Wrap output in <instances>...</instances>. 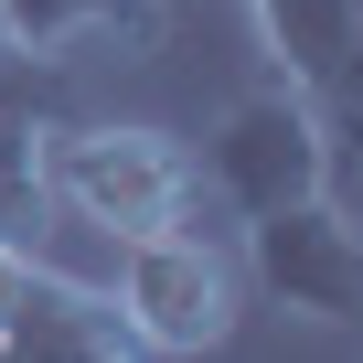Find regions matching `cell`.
I'll use <instances>...</instances> for the list:
<instances>
[{"mask_svg":"<svg viewBox=\"0 0 363 363\" xmlns=\"http://www.w3.org/2000/svg\"><path fill=\"white\" fill-rule=\"evenodd\" d=\"M107 342H128V331L96 289L54 278L33 246L0 235V363H75V352H107Z\"/></svg>","mask_w":363,"mask_h":363,"instance_id":"5","label":"cell"},{"mask_svg":"<svg viewBox=\"0 0 363 363\" xmlns=\"http://www.w3.org/2000/svg\"><path fill=\"white\" fill-rule=\"evenodd\" d=\"M22 54H75V43H150L160 33V0H0Z\"/></svg>","mask_w":363,"mask_h":363,"instance_id":"7","label":"cell"},{"mask_svg":"<svg viewBox=\"0 0 363 363\" xmlns=\"http://www.w3.org/2000/svg\"><path fill=\"white\" fill-rule=\"evenodd\" d=\"M203 171H214V193L235 214H278L299 193H331V118H320V96L289 86V75L235 96L225 128L203 139Z\"/></svg>","mask_w":363,"mask_h":363,"instance_id":"3","label":"cell"},{"mask_svg":"<svg viewBox=\"0 0 363 363\" xmlns=\"http://www.w3.org/2000/svg\"><path fill=\"white\" fill-rule=\"evenodd\" d=\"M43 203H65L75 225L128 246V235H160L193 214V160L160 128H54L43 139Z\"/></svg>","mask_w":363,"mask_h":363,"instance_id":"1","label":"cell"},{"mask_svg":"<svg viewBox=\"0 0 363 363\" xmlns=\"http://www.w3.org/2000/svg\"><path fill=\"white\" fill-rule=\"evenodd\" d=\"M257 22H267L278 75L310 86V96H331L352 75V54H363V0H257Z\"/></svg>","mask_w":363,"mask_h":363,"instance_id":"6","label":"cell"},{"mask_svg":"<svg viewBox=\"0 0 363 363\" xmlns=\"http://www.w3.org/2000/svg\"><path fill=\"white\" fill-rule=\"evenodd\" d=\"M331 118V193L363 214V107H320Z\"/></svg>","mask_w":363,"mask_h":363,"instance_id":"8","label":"cell"},{"mask_svg":"<svg viewBox=\"0 0 363 363\" xmlns=\"http://www.w3.org/2000/svg\"><path fill=\"white\" fill-rule=\"evenodd\" d=\"M0 43H11V22H0Z\"/></svg>","mask_w":363,"mask_h":363,"instance_id":"10","label":"cell"},{"mask_svg":"<svg viewBox=\"0 0 363 363\" xmlns=\"http://www.w3.org/2000/svg\"><path fill=\"white\" fill-rule=\"evenodd\" d=\"M246 278L299 320H363V214L342 193H299L278 214H246Z\"/></svg>","mask_w":363,"mask_h":363,"instance_id":"4","label":"cell"},{"mask_svg":"<svg viewBox=\"0 0 363 363\" xmlns=\"http://www.w3.org/2000/svg\"><path fill=\"white\" fill-rule=\"evenodd\" d=\"M320 107H363V54H352V75H342V86H331Z\"/></svg>","mask_w":363,"mask_h":363,"instance_id":"9","label":"cell"},{"mask_svg":"<svg viewBox=\"0 0 363 363\" xmlns=\"http://www.w3.org/2000/svg\"><path fill=\"white\" fill-rule=\"evenodd\" d=\"M118 331L139 352H214L235 342V310H246V267L225 246H203L193 225H160V235H128L118 246V289H107Z\"/></svg>","mask_w":363,"mask_h":363,"instance_id":"2","label":"cell"}]
</instances>
